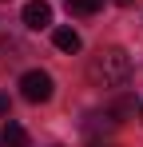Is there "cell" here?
Returning <instances> with one entry per match:
<instances>
[{"label":"cell","mask_w":143,"mask_h":147,"mask_svg":"<svg viewBox=\"0 0 143 147\" xmlns=\"http://www.w3.org/2000/svg\"><path fill=\"white\" fill-rule=\"evenodd\" d=\"M0 147H28V131L20 123H4L0 127Z\"/></svg>","instance_id":"277c9868"},{"label":"cell","mask_w":143,"mask_h":147,"mask_svg":"<svg viewBox=\"0 0 143 147\" xmlns=\"http://www.w3.org/2000/svg\"><path fill=\"white\" fill-rule=\"evenodd\" d=\"M139 119H143V103H139Z\"/></svg>","instance_id":"ba28073f"},{"label":"cell","mask_w":143,"mask_h":147,"mask_svg":"<svg viewBox=\"0 0 143 147\" xmlns=\"http://www.w3.org/2000/svg\"><path fill=\"white\" fill-rule=\"evenodd\" d=\"M8 115V96H0V119Z\"/></svg>","instance_id":"52a82bcc"},{"label":"cell","mask_w":143,"mask_h":147,"mask_svg":"<svg viewBox=\"0 0 143 147\" xmlns=\"http://www.w3.org/2000/svg\"><path fill=\"white\" fill-rule=\"evenodd\" d=\"M20 96L28 99V103H48L52 99V76L48 72H24L20 76Z\"/></svg>","instance_id":"7a4b0ae2"},{"label":"cell","mask_w":143,"mask_h":147,"mask_svg":"<svg viewBox=\"0 0 143 147\" xmlns=\"http://www.w3.org/2000/svg\"><path fill=\"white\" fill-rule=\"evenodd\" d=\"M88 76L95 88H123L131 80V56L123 48H99L88 64Z\"/></svg>","instance_id":"6da1fadb"},{"label":"cell","mask_w":143,"mask_h":147,"mask_svg":"<svg viewBox=\"0 0 143 147\" xmlns=\"http://www.w3.org/2000/svg\"><path fill=\"white\" fill-rule=\"evenodd\" d=\"M24 24L32 28V32L48 28L52 24V4H48V0H28V4H24Z\"/></svg>","instance_id":"3957f363"},{"label":"cell","mask_w":143,"mask_h":147,"mask_svg":"<svg viewBox=\"0 0 143 147\" xmlns=\"http://www.w3.org/2000/svg\"><path fill=\"white\" fill-rule=\"evenodd\" d=\"M103 8V0H68V12H76V16H95Z\"/></svg>","instance_id":"8992f818"},{"label":"cell","mask_w":143,"mask_h":147,"mask_svg":"<svg viewBox=\"0 0 143 147\" xmlns=\"http://www.w3.org/2000/svg\"><path fill=\"white\" fill-rule=\"evenodd\" d=\"M52 44L60 52H80V32H76V28H56V32H52Z\"/></svg>","instance_id":"5b68a950"}]
</instances>
